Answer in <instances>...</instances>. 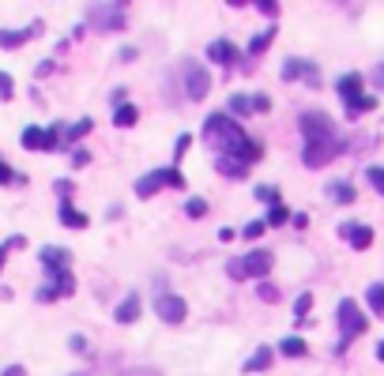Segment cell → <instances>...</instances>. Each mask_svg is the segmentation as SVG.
Returning <instances> with one entry per match:
<instances>
[{
	"label": "cell",
	"mask_w": 384,
	"mask_h": 376,
	"mask_svg": "<svg viewBox=\"0 0 384 376\" xmlns=\"http://www.w3.org/2000/svg\"><path fill=\"white\" fill-rule=\"evenodd\" d=\"M253 113V94H234L230 98V117H249Z\"/></svg>",
	"instance_id": "obj_25"
},
{
	"label": "cell",
	"mask_w": 384,
	"mask_h": 376,
	"mask_svg": "<svg viewBox=\"0 0 384 376\" xmlns=\"http://www.w3.org/2000/svg\"><path fill=\"white\" fill-rule=\"evenodd\" d=\"M12 91H15V83H12V76H8V71H0V98H12Z\"/></svg>",
	"instance_id": "obj_34"
},
{
	"label": "cell",
	"mask_w": 384,
	"mask_h": 376,
	"mask_svg": "<svg viewBox=\"0 0 384 376\" xmlns=\"http://www.w3.org/2000/svg\"><path fill=\"white\" fill-rule=\"evenodd\" d=\"M271 38H275V27L264 30V34H256V38H253V45H249V57H260V53L271 45Z\"/></svg>",
	"instance_id": "obj_26"
},
{
	"label": "cell",
	"mask_w": 384,
	"mask_h": 376,
	"mask_svg": "<svg viewBox=\"0 0 384 376\" xmlns=\"http://www.w3.org/2000/svg\"><path fill=\"white\" fill-rule=\"evenodd\" d=\"M298 124H301V135H306V143L335 135V124H332V117H328V113H301Z\"/></svg>",
	"instance_id": "obj_10"
},
{
	"label": "cell",
	"mask_w": 384,
	"mask_h": 376,
	"mask_svg": "<svg viewBox=\"0 0 384 376\" xmlns=\"http://www.w3.org/2000/svg\"><path fill=\"white\" fill-rule=\"evenodd\" d=\"M339 234L347 237L354 249H370V245H373V230H370V226H358V222H347V226H339Z\"/></svg>",
	"instance_id": "obj_15"
},
{
	"label": "cell",
	"mask_w": 384,
	"mask_h": 376,
	"mask_svg": "<svg viewBox=\"0 0 384 376\" xmlns=\"http://www.w3.org/2000/svg\"><path fill=\"white\" fill-rule=\"evenodd\" d=\"M185 214H189V219H204V214H207V199H189V203H185Z\"/></svg>",
	"instance_id": "obj_29"
},
{
	"label": "cell",
	"mask_w": 384,
	"mask_h": 376,
	"mask_svg": "<svg viewBox=\"0 0 384 376\" xmlns=\"http://www.w3.org/2000/svg\"><path fill=\"white\" fill-rule=\"evenodd\" d=\"M204 140L215 147V155L234 158V162H242V166L260 162V155H264V147L256 140H249L245 128L237 124L230 113H211V117H207V121H204Z\"/></svg>",
	"instance_id": "obj_1"
},
{
	"label": "cell",
	"mask_w": 384,
	"mask_h": 376,
	"mask_svg": "<svg viewBox=\"0 0 384 376\" xmlns=\"http://www.w3.org/2000/svg\"><path fill=\"white\" fill-rule=\"evenodd\" d=\"M185 188V177H181V170H155V173H147V177H140L136 181V196L140 199H147L151 192H158V188Z\"/></svg>",
	"instance_id": "obj_8"
},
{
	"label": "cell",
	"mask_w": 384,
	"mask_h": 376,
	"mask_svg": "<svg viewBox=\"0 0 384 376\" xmlns=\"http://www.w3.org/2000/svg\"><path fill=\"white\" fill-rule=\"evenodd\" d=\"M343 147H347V143H343L339 135H328V140H313V143H306L301 158H306L309 170H320V166H328L335 155H343Z\"/></svg>",
	"instance_id": "obj_6"
},
{
	"label": "cell",
	"mask_w": 384,
	"mask_h": 376,
	"mask_svg": "<svg viewBox=\"0 0 384 376\" xmlns=\"http://www.w3.org/2000/svg\"><path fill=\"white\" fill-rule=\"evenodd\" d=\"M309 309H313V294H301V298H298V301H294V316H298V320H301V316H306V313H309Z\"/></svg>",
	"instance_id": "obj_32"
},
{
	"label": "cell",
	"mask_w": 384,
	"mask_h": 376,
	"mask_svg": "<svg viewBox=\"0 0 384 376\" xmlns=\"http://www.w3.org/2000/svg\"><path fill=\"white\" fill-rule=\"evenodd\" d=\"M256 8H260L264 15H271V19L279 15V4H275V0H256Z\"/></svg>",
	"instance_id": "obj_37"
},
{
	"label": "cell",
	"mask_w": 384,
	"mask_h": 376,
	"mask_svg": "<svg viewBox=\"0 0 384 376\" xmlns=\"http://www.w3.org/2000/svg\"><path fill=\"white\" fill-rule=\"evenodd\" d=\"M155 313H158V320H166V324H181V320L189 316V305H185V298H178V294H158Z\"/></svg>",
	"instance_id": "obj_12"
},
{
	"label": "cell",
	"mask_w": 384,
	"mask_h": 376,
	"mask_svg": "<svg viewBox=\"0 0 384 376\" xmlns=\"http://www.w3.org/2000/svg\"><path fill=\"white\" fill-rule=\"evenodd\" d=\"M87 23L94 30H121L125 27V4H91L87 8Z\"/></svg>",
	"instance_id": "obj_7"
},
{
	"label": "cell",
	"mask_w": 384,
	"mask_h": 376,
	"mask_svg": "<svg viewBox=\"0 0 384 376\" xmlns=\"http://www.w3.org/2000/svg\"><path fill=\"white\" fill-rule=\"evenodd\" d=\"M207 57L215 64H237L242 60V49H237L234 42H226V38H215V42L207 45Z\"/></svg>",
	"instance_id": "obj_13"
},
{
	"label": "cell",
	"mask_w": 384,
	"mask_h": 376,
	"mask_svg": "<svg viewBox=\"0 0 384 376\" xmlns=\"http://www.w3.org/2000/svg\"><path fill=\"white\" fill-rule=\"evenodd\" d=\"M268 109H271L268 94H253V113H268Z\"/></svg>",
	"instance_id": "obj_35"
},
{
	"label": "cell",
	"mask_w": 384,
	"mask_h": 376,
	"mask_svg": "<svg viewBox=\"0 0 384 376\" xmlns=\"http://www.w3.org/2000/svg\"><path fill=\"white\" fill-rule=\"evenodd\" d=\"M365 301H370V309H377V313L384 316V283L370 286V290H365Z\"/></svg>",
	"instance_id": "obj_27"
},
{
	"label": "cell",
	"mask_w": 384,
	"mask_h": 376,
	"mask_svg": "<svg viewBox=\"0 0 384 376\" xmlns=\"http://www.w3.org/2000/svg\"><path fill=\"white\" fill-rule=\"evenodd\" d=\"M34 30H42V27L34 23V27H27V30H0V49H19Z\"/></svg>",
	"instance_id": "obj_17"
},
{
	"label": "cell",
	"mask_w": 384,
	"mask_h": 376,
	"mask_svg": "<svg viewBox=\"0 0 384 376\" xmlns=\"http://www.w3.org/2000/svg\"><path fill=\"white\" fill-rule=\"evenodd\" d=\"M91 162V155H87V151H76V155H72V166H87Z\"/></svg>",
	"instance_id": "obj_40"
},
{
	"label": "cell",
	"mask_w": 384,
	"mask_h": 376,
	"mask_svg": "<svg viewBox=\"0 0 384 376\" xmlns=\"http://www.w3.org/2000/svg\"><path fill=\"white\" fill-rule=\"evenodd\" d=\"M365 177H370V185L384 196V166H370V170H365Z\"/></svg>",
	"instance_id": "obj_30"
},
{
	"label": "cell",
	"mask_w": 384,
	"mask_h": 376,
	"mask_svg": "<svg viewBox=\"0 0 384 376\" xmlns=\"http://www.w3.org/2000/svg\"><path fill=\"white\" fill-rule=\"evenodd\" d=\"M256 199H264V203L275 207V203H279V188H275V185H260V188H256Z\"/></svg>",
	"instance_id": "obj_31"
},
{
	"label": "cell",
	"mask_w": 384,
	"mask_h": 376,
	"mask_svg": "<svg viewBox=\"0 0 384 376\" xmlns=\"http://www.w3.org/2000/svg\"><path fill=\"white\" fill-rule=\"evenodd\" d=\"M271 346H260L256 350V354L249 357V362H245V373H264V369H271Z\"/></svg>",
	"instance_id": "obj_22"
},
{
	"label": "cell",
	"mask_w": 384,
	"mask_h": 376,
	"mask_svg": "<svg viewBox=\"0 0 384 376\" xmlns=\"http://www.w3.org/2000/svg\"><path fill=\"white\" fill-rule=\"evenodd\" d=\"M12 181H23V177H19V173H12V166L0 158V185H12Z\"/></svg>",
	"instance_id": "obj_33"
},
{
	"label": "cell",
	"mask_w": 384,
	"mask_h": 376,
	"mask_svg": "<svg viewBox=\"0 0 384 376\" xmlns=\"http://www.w3.org/2000/svg\"><path fill=\"white\" fill-rule=\"evenodd\" d=\"M335 320H339V350H347L350 339H358V335H365V327H370V320H365V313L358 309V301L343 298L339 301V313H335Z\"/></svg>",
	"instance_id": "obj_3"
},
{
	"label": "cell",
	"mask_w": 384,
	"mask_h": 376,
	"mask_svg": "<svg viewBox=\"0 0 384 376\" xmlns=\"http://www.w3.org/2000/svg\"><path fill=\"white\" fill-rule=\"evenodd\" d=\"M72 350H76V354H83V350H87V342H83V335H72Z\"/></svg>",
	"instance_id": "obj_41"
},
{
	"label": "cell",
	"mask_w": 384,
	"mask_h": 376,
	"mask_svg": "<svg viewBox=\"0 0 384 376\" xmlns=\"http://www.w3.org/2000/svg\"><path fill=\"white\" fill-rule=\"evenodd\" d=\"M377 357H381V362H384V342H377Z\"/></svg>",
	"instance_id": "obj_45"
},
{
	"label": "cell",
	"mask_w": 384,
	"mask_h": 376,
	"mask_svg": "<svg viewBox=\"0 0 384 376\" xmlns=\"http://www.w3.org/2000/svg\"><path fill=\"white\" fill-rule=\"evenodd\" d=\"M91 128H94V121H91V117H83V121H76L72 128H64V132H61V147H68V143L83 140V135L91 132Z\"/></svg>",
	"instance_id": "obj_19"
},
{
	"label": "cell",
	"mask_w": 384,
	"mask_h": 376,
	"mask_svg": "<svg viewBox=\"0 0 384 376\" xmlns=\"http://www.w3.org/2000/svg\"><path fill=\"white\" fill-rule=\"evenodd\" d=\"M286 219H290V211H286L283 203H275V207L268 211V219H264V226H283Z\"/></svg>",
	"instance_id": "obj_28"
},
{
	"label": "cell",
	"mask_w": 384,
	"mask_h": 376,
	"mask_svg": "<svg viewBox=\"0 0 384 376\" xmlns=\"http://www.w3.org/2000/svg\"><path fill=\"white\" fill-rule=\"evenodd\" d=\"M136 121H140V109H136V106H128V102L114 106V124L117 128H132Z\"/></svg>",
	"instance_id": "obj_21"
},
{
	"label": "cell",
	"mask_w": 384,
	"mask_h": 376,
	"mask_svg": "<svg viewBox=\"0 0 384 376\" xmlns=\"http://www.w3.org/2000/svg\"><path fill=\"white\" fill-rule=\"evenodd\" d=\"M335 91H339V98H343V106H347V113H350V117L377 109V98H370V94L362 91V76H358V71H347V76H339Z\"/></svg>",
	"instance_id": "obj_2"
},
{
	"label": "cell",
	"mask_w": 384,
	"mask_h": 376,
	"mask_svg": "<svg viewBox=\"0 0 384 376\" xmlns=\"http://www.w3.org/2000/svg\"><path fill=\"white\" fill-rule=\"evenodd\" d=\"M260 298H264V301H279V290H275L271 283H264V286H260Z\"/></svg>",
	"instance_id": "obj_39"
},
{
	"label": "cell",
	"mask_w": 384,
	"mask_h": 376,
	"mask_svg": "<svg viewBox=\"0 0 384 376\" xmlns=\"http://www.w3.org/2000/svg\"><path fill=\"white\" fill-rule=\"evenodd\" d=\"M373 83H377V91H384V64H381L377 71H373Z\"/></svg>",
	"instance_id": "obj_42"
},
{
	"label": "cell",
	"mask_w": 384,
	"mask_h": 376,
	"mask_svg": "<svg viewBox=\"0 0 384 376\" xmlns=\"http://www.w3.org/2000/svg\"><path fill=\"white\" fill-rule=\"evenodd\" d=\"M260 234H264V222H249V226L242 230V237H245V241H256Z\"/></svg>",
	"instance_id": "obj_36"
},
{
	"label": "cell",
	"mask_w": 384,
	"mask_h": 376,
	"mask_svg": "<svg viewBox=\"0 0 384 376\" xmlns=\"http://www.w3.org/2000/svg\"><path fill=\"white\" fill-rule=\"evenodd\" d=\"M121 376H158V373H151V369H132V373H121Z\"/></svg>",
	"instance_id": "obj_43"
},
{
	"label": "cell",
	"mask_w": 384,
	"mask_h": 376,
	"mask_svg": "<svg viewBox=\"0 0 384 376\" xmlns=\"http://www.w3.org/2000/svg\"><path fill=\"white\" fill-rule=\"evenodd\" d=\"M42 263H45V271H50V275H53V271H68L72 252L68 249H53V245H50V249H42Z\"/></svg>",
	"instance_id": "obj_16"
},
{
	"label": "cell",
	"mask_w": 384,
	"mask_h": 376,
	"mask_svg": "<svg viewBox=\"0 0 384 376\" xmlns=\"http://www.w3.org/2000/svg\"><path fill=\"white\" fill-rule=\"evenodd\" d=\"M72 294H76V278H72V271H53L50 286L38 290V301H57V298H72Z\"/></svg>",
	"instance_id": "obj_11"
},
{
	"label": "cell",
	"mask_w": 384,
	"mask_h": 376,
	"mask_svg": "<svg viewBox=\"0 0 384 376\" xmlns=\"http://www.w3.org/2000/svg\"><path fill=\"white\" fill-rule=\"evenodd\" d=\"M298 76H306L313 87L320 83V76H317V68H313V64H309V60H298V57H290V60L283 64V79H286V83H294Z\"/></svg>",
	"instance_id": "obj_14"
},
{
	"label": "cell",
	"mask_w": 384,
	"mask_h": 376,
	"mask_svg": "<svg viewBox=\"0 0 384 376\" xmlns=\"http://www.w3.org/2000/svg\"><path fill=\"white\" fill-rule=\"evenodd\" d=\"M181 79H185V94H189V102L207 98V91H211V71H207L200 60H192V57L181 60Z\"/></svg>",
	"instance_id": "obj_5"
},
{
	"label": "cell",
	"mask_w": 384,
	"mask_h": 376,
	"mask_svg": "<svg viewBox=\"0 0 384 376\" xmlns=\"http://www.w3.org/2000/svg\"><path fill=\"white\" fill-rule=\"evenodd\" d=\"M189 143H192V135H178V143H173V158H181L189 151Z\"/></svg>",
	"instance_id": "obj_38"
},
{
	"label": "cell",
	"mask_w": 384,
	"mask_h": 376,
	"mask_svg": "<svg viewBox=\"0 0 384 376\" xmlns=\"http://www.w3.org/2000/svg\"><path fill=\"white\" fill-rule=\"evenodd\" d=\"M114 316H117V324H132V320H140V298H136V294H128L121 305H117Z\"/></svg>",
	"instance_id": "obj_18"
},
{
	"label": "cell",
	"mask_w": 384,
	"mask_h": 376,
	"mask_svg": "<svg viewBox=\"0 0 384 376\" xmlns=\"http://www.w3.org/2000/svg\"><path fill=\"white\" fill-rule=\"evenodd\" d=\"M61 222H64L68 230H83V226H87V214H79L76 207L68 203V199H61Z\"/></svg>",
	"instance_id": "obj_20"
},
{
	"label": "cell",
	"mask_w": 384,
	"mask_h": 376,
	"mask_svg": "<svg viewBox=\"0 0 384 376\" xmlns=\"http://www.w3.org/2000/svg\"><path fill=\"white\" fill-rule=\"evenodd\" d=\"M306 339H298V335H286L283 342H279V354L283 357H306Z\"/></svg>",
	"instance_id": "obj_23"
},
{
	"label": "cell",
	"mask_w": 384,
	"mask_h": 376,
	"mask_svg": "<svg viewBox=\"0 0 384 376\" xmlns=\"http://www.w3.org/2000/svg\"><path fill=\"white\" fill-rule=\"evenodd\" d=\"M0 263H4V245H0Z\"/></svg>",
	"instance_id": "obj_46"
},
{
	"label": "cell",
	"mask_w": 384,
	"mask_h": 376,
	"mask_svg": "<svg viewBox=\"0 0 384 376\" xmlns=\"http://www.w3.org/2000/svg\"><path fill=\"white\" fill-rule=\"evenodd\" d=\"M4 376H27V373H23V365H12V369H4Z\"/></svg>",
	"instance_id": "obj_44"
},
{
	"label": "cell",
	"mask_w": 384,
	"mask_h": 376,
	"mask_svg": "<svg viewBox=\"0 0 384 376\" xmlns=\"http://www.w3.org/2000/svg\"><path fill=\"white\" fill-rule=\"evenodd\" d=\"M271 271V252L268 249H253V252H245L242 260H230L226 263V275L230 278H264Z\"/></svg>",
	"instance_id": "obj_4"
},
{
	"label": "cell",
	"mask_w": 384,
	"mask_h": 376,
	"mask_svg": "<svg viewBox=\"0 0 384 376\" xmlns=\"http://www.w3.org/2000/svg\"><path fill=\"white\" fill-rule=\"evenodd\" d=\"M19 143L27 151H57L61 147V124H53V128H23V135H19Z\"/></svg>",
	"instance_id": "obj_9"
},
{
	"label": "cell",
	"mask_w": 384,
	"mask_h": 376,
	"mask_svg": "<svg viewBox=\"0 0 384 376\" xmlns=\"http://www.w3.org/2000/svg\"><path fill=\"white\" fill-rule=\"evenodd\" d=\"M328 196H332L335 203H354V188H350V181H335V185H328Z\"/></svg>",
	"instance_id": "obj_24"
}]
</instances>
